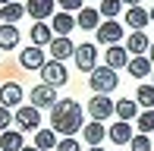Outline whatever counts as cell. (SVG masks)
Returning a JSON list of instances; mask_svg holds the SVG:
<instances>
[{
	"label": "cell",
	"instance_id": "obj_1",
	"mask_svg": "<svg viewBox=\"0 0 154 151\" xmlns=\"http://www.w3.org/2000/svg\"><path fill=\"white\" fill-rule=\"evenodd\" d=\"M51 126H54V132L72 139L79 129H85V113H82V107L75 104L72 98L69 101H57V104L51 107Z\"/></svg>",
	"mask_w": 154,
	"mask_h": 151
},
{
	"label": "cell",
	"instance_id": "obj_2",
	"mask_svg": "<svg viewBox=\"0 0 154 151\" xmlns=\"http://www.w3.org/2000/svg\"><path fill=\"white\" fill-rule=\"evenodd\" d=\"M88 85H91L94 94H107V91H113V88L120 85L116 69H110V66H97V69L88 76Z\"/></svg>",
	"mask_w": 154,
	"mask_h": 151
},
{
	"label": "cell",
	"instance_id": "obj_3",
	"mask_svg": "<svg viewBox=\"0 0 154 151\" xmlns=\"http://www.w3.org/2000/svg\"><path fill=\"white\" fill-rule=\"evenodd\" d=\"M88 113H91V120H107V116L116 113V101H110L107 94H94L91 101H88Z\"/></svg>",
	"mask_w": 154,
	"mask_h": 151
},
{
	"label": "cell",
	"instance_id": "obj_4",
	"mask_svg": "<svg viewBox=\"0 0 154 151\" xmlns=\"http://www.w3.org/2000/svg\"><path fill=\"white\" fill-rule=\"evenodd\" d=\"M13 120H16V126L22 129V132H38V126H41V110H38V107H32V104H29V107H19Z\"/></svg>",
	"mask_w": 154,
	"mask_h": 151
},
{
	"label": "cell",
	"instance_id": "obj_5",
	"mask_svg": "<svg viewBox=\"0 0 154 151\" xmlns=\"http://www.w3.org/2000/svg\"><path fill=\"white\" fill-rule=\"evenodd\" d=\"M41 79H44V85H51V88H60V85H66V66L57 63V60H51V63H44L41 66Z\"/></svg>",
	"mask_w": 154,
	"mask_h": 151
},
{
	"label": "cell",
	"instance_id": "obj_6",
	"mask_svg": "<svg viewBox=\"0 0 154 151\" xmlns=\"http://www.w3.org/2000/svg\"><path fill=\"white\" fill-rule=\"evenodd\" d=\"M29 98H32V107H38V110H44V107H54V104H57V91H54L51 85H44V82L32 88Z\"/></svg>",
	"mask_w": 154,
	"mask_h": 151
},
{
	"label": "cell",
	"instance_id": "obj_7",
	"mask_svg": "<svg viewBox=\"0 0 154 151\" xmlns=\"http://www.w3.org/2000/svg\"><path fill=\"white\" fill-rule=\"evenodd\" d=\"M54 3L57 0H29L25 13H29L35 22H44V19H54Z\"/></svg>",
	"mask_w": 154,
	"mask_h": 151
},
{
	"label": "cell",
	"instance_id": "obj_8",
	"mask_svg": "<svg viewBox=\"0 0 154 151\" xmlns=\"http://www.w3.org/2000/svg\"><path fill=\"white\" fill-rule=\"evenodd\" d=\"M94 60H97V47L94 44H79L75 47V66L79 69H85V72H94Z\"/></svg>",
	"mask_w": 154,
	"mask_h": 151
},
{
	"label": "cell",
	"instance_id": "obj_9",
	"mask_svg": "<svg viewBox=\"0 0 154 151\" xmlns=\"http://www.w3.org/2000/svg\"><path fill=\"white\" fill-rule=\"evenodd\" d=\"M0 107H22V88L16 85V82H6L3 88H0Z\"/></svg>",
	"mask_w": 154,
	"mask_h": 151
},
{
	"label": "cell",
	"instance_id": "obj_10",
	"mask_svg": "<svg viewBox=\"0 0 154 151\" xmlns=\"http://www.w3.org/2000/svg\"><path fill=\"white\" fill-rule=\"evenodd\" d=\"M120 38H123V25L120 22L107 19L104 25H97V41H101V44H116Z\"/></svg>",
	"mask_w": 154,
	"mask_h": 151
},
{
	"label": "cell",
	"instance_id": "obj_11",
	"mask_svg": "<svg viewBox=\"0 0 154 151\" xmlns=\"http://www.w3.org/2000/svg\"><path fill=\"white\" fill-rule=\"evenodd\" d=\"M19 63H22L25 69H41V66H44L47 60H44V51L32 44V47H25V51L19 54Z\"/></svg>",
	"mask_w": 154,
	"mask_h": 151
},
{
	"label": "cell",
	"instance_id": "obj_12",
	"mask_svg": "<svg viewBox=\"0 0 154 151\" xmlns=\"http://www.w3.org/2000/svg\"><path fill=\"white\" fill-rule=\"evenodd\" d=\"M47 47H51V60H57V63H63L66 57H72V54H75V47H72V41H69V38H54Z\"/></svg>",
	"mask_w": 154,
	"mask_h": 151
},
{
	"label": "cell",
	"instance_id": "obj_13",
	"mask_svg": "<svg viewBox=\"0 0 154 151\" xmlns=\"http://www.w3.org/2000/svg\"><path fill=\"white\" fill-rule=\"evenodd\" d=\"M72 16L69 13H54V25H51V32H54V38H69V32H72Z\"/></svg>",
	"mask_w": 154,
	"mask_h": 151
},
{
	"label": "cell",
	"instance_id": "obj_14",
	"mask_svg": "<svg viewBox=\"0 0 154 151\" xmlns=\"http://www.w3.org/2000/svg\"><path fill=\"white\" fill-rule=\"evenodd\" d=\"M129 51L126 47H120V44H110V51H107V66L110 69H123V66H129Z\"/></svg>",
	"mask_w": 154,
	"mask_h": 151
},
{
	"label": "cell",
	"instance_id": "obj_15",
	"mask_svg": "<svg viewBox=\"0 0 154 151\" xmlns=\"http://www.w3.org/2000/svg\"><path fill=\"white\" fill-rule=\"evenodd\" d=\"M148 19H151V13H145L142 6H129V10H126V25H132L135 32H142L145 25H148Z\"/></svg>",
	"mask_w": 154,
	"mask_h": 151
},
{
	"label": "cell",
	"instance_id": "obj_16",
	"mask_svg": "<svg viewBox=\"0 0 154 151\" xmlns=\"http://www.w3.org/2000/svg\"><path fill=\"white\" fill-rule=\"evenodd\" d=\"M148 47H151V44H148V38H145V32H132V35L126 38V51L135 54V57H142Z\"/></svg>",
	"mask_w": 154,
	"mask_h": 151
},
{
	"label": "cell",
	"instance_id": "obj_17",
	"mask_svg": "<svg viewBox=\"0 0 154 151\" xmlns=\"http://www.w3.org/2000/svg\"><path fill=\"white\" fill-rule=\"evenodd\" d=\"M126 69H129L132 76H135V79H142V76H151V72H154V63H151L148 57H132Z\"/></svg>",
	"mask_w": 154,
	"mask_h": 151
},
{
	"label": "cell",
	"instance_id": "obj_18",
	"mask_svg": "<svg viewBox=\"0 0 154 151\" xmlns=\"http://www.w3.org/2000/svg\"><path fill=\"white\" fill-rule=\"evenodd\" d=\"M22 132H13V129H6L3 135H0V151H22Z\"/></svg>",
	"mask_w": 154,
	"mask_h": 151
},
{
	"label": "cell",
	"instance_id": "obj_19",
	"mask_svg": "<svg viewBox=\"0 0 154 151\" xmlns=\"http://www.w3.org/2000/svg\"><path fill=\"white\" fill-rule=\"evenodd\" d=\"M82 132H85V142H88V145H91V148H101V142H104V135H107V132H104V126H101V123H88V126L85 129H82Z\"/></svg>",
	"mask_w": 154,
	"mask_h": 151
},
{
	"label": "cell",
	"instance_id": "obj_20",
	"mask_svg": "<svg viewBox=\"0 0 154 151\" xmlns=\"http://www.w3.org/2000/svg\"><path fill=\"white\" fill-rule=\"evenodd\" d=\"M22 13H25L22 3H6V6H0V19H3V25L19 22V19H22Z\"/></svg>",
	"mask_w": 154,
	"mask_h": 151
},
{
	"label": "cell",
	"instance_id": "obj_21",
	"mask_svg": "<svg viewBox=\"0 0 154 151\" xmlns=\"http://www.w3.org/2000/svg\"><path fill=\"white\" fill-rule=\"evenodd\" d=\"M35 148H38V151L57 148V135H54V129H38V132H35Z\"/></svg>",
	"mask_w": 154,
	"mask_h": 151
},
{
	"label": "cell",
	"instance_id": "obj_22",
	"mask_svg": "<svg viewBox=\"0 0 154 151\" xmlns=\"http://www.w3.org/2000/svg\"><path fill=\"white\" fill-rule=\"evenodd\" d=\"M97 16H101V13L97 10H91V6H82L79 10V19H75V25H79V29H97Z\"/></svg>",
	"mask_w": 154,
	"mask_h": 151
},
{
	"label": "cell",
	"instance_id": "obj_23",
	"mask_svg": "<svg viewBox=\"0 0 154 151\" xmlns=\"http://www.w3.org/2000/svg\"><path fill=\"white\" fill-rule=\"evenodd\" d=\"M110 139H113L116 145H129V142H132V126L120 120L116 126H110Z\"/></svg>",
	"mask_w": 154,
	"mask_h": 151
},
{
	"label": "cell",
	"instance_id": "obj_24",
	"mask_svg": "<svg viewBox=\"0 0 154 151\" xmlns=\"http://www.w3.org/2000/svg\"><path fill=\"white\" fill-rule=\"evenodd\" d=\"M51 41H54L51 25H44V22L32 25V44H35V47H41V44H51Z\"/></svg>",
	"mask_w": 154,
	"mask_h": 151
},
{
	"label": "cell",
	"instance_id": "obj_25",
	"mask_svg": "<svg viewBox=\"0 0 154 151\" xmlns=\"http://www.w3.org/2000/svg\"><path fill=\"white\" fill-rule=\"evenodd\" d=\"M16 44H19V29L16 25H0V51L16 47Z\"/></svg>",
	"mask_w": 154,
	"mask_h": 151
},
{
	"label": "cell",
	"instance_id": "obj_26",
	"mask_svg": "<svg viewBox=\"0 0 154 151\" xmlns=\"http://www.w3.org/2000/svg\"><path fill=\"white\" fill-rule=\"evenodd\" d=\"M135 113H138V104H135V101H126V98H123V101H116V116H120L123 123H129Z\"/></svg>",
	"mask_w": 154,
	"mask_h": 151
},
{
	"label": "cell",
	"instance_id": "obj_27",
	"mask_svg": "<svg viewBox=\"0 0 154 151\" xmlns=\"http://www.w3.org/2000/svg\"><path fill=\"white\" fill-rule=\"evenodd\" d=\"M135 101H138L142 107H148V110H154V85H138Z\"/></svg>",
	"mask_w": 154,
	"mask_h": 151
},
{
	"label": "cell",
	"instance_id": "obj_28",
	"mask_svg": "<svg viewBox=\"0 0 154 151\" xmlns=\"http://www.w3.org/2000/svg\"><path fill=\"white\" fill-rule=\"evenodd\" d=\"M120 10H123V0H101V10H97V13L107 16V19H113Z\"/></svg>",
	"mask_w": 154,
	"mask_h": 151
},
{
	"label": "cell",
	"instance_id": "obj_29",
	"mask_svg": "<svg viewBox=\"0 0 154 151\" xmlns=\"http://www.w3.org/2000/svg\"><path fill=\"white\" fill-rule=\"evenodd\" d=\"M129 148H132V151H151V148H154V142L148 139V135H132Z\"/></svg>",
	"mask_w": 154,
	"mask_h": 151
},
{
	"label": "cell",
	"instance_id": "obj_30",
	"mask_svg": "<svg viewBox=\"0 0 154 151\" xmlns=\"http://www.w3.org/2000/svg\"><path fill=\"white\" fill-rule=\"evenodd\" d=\"M138 129H142V135L154 132V110H145L142 116H138Z\"/></svg>",
	"mask_w": 154,
	"mask_h": 151
},
{
	"label": "cell",
	"instance_id": "obj_31",
	"mask_svg": "<svg viewBox=\"0 0 154 151\" xmlns=\"http://www.w3.org/2000/svg\"><path fill=\"white\" fill-rule=\"evenodd\" d=\"M57 151H82V148H79V142H75V139H60V142H57Z\"/></svg>",
	"mask_w": 154,
	"mask_h": 151
},
{
	"label": "cell",
	"instance_id": "obj_32",
	"mask_svg": "<svg viewBox=\"0 0 154 151\" xmlns=\"http://www.w3.org/2000/svg\"><path fill=\"white\" fill-rule=\"evenodd\" d=\"M63 6V13H72V10H82V0H57Z\"/></svg>",
	"mask_w": 154,
	"mask_h": 151
},
{
	"label": "cell",
	"instance_id": "obj_33",
	"mask_svg": "<svg viewBox=\"0 0 154 151\" xmlns=\"http://www.w3.org/2000/svg\"><path fill=\"white\" fill-rule=\"evenodd\" d=\"M10 123H16V120H13V113L6 110V107H0V129L6 132V126H10Z\"/></svg>",
	"mask_w": 154,
	"mask_h": 151
},
{
	"label": "cell",
	"instance_id": "obj_34",
	"mask_svg": "<svg viewBox=\"0 0 154 151\" xmlns=\"http://www.w3.org/2000/svg\"><path fill=\"white\" fill-rule=\"evenodd\" d=\"M148 60H151V63H154V44L148 47Z\"/></svg>",
	"mask_w": 154,
	"mask_h": 151
},
{
	"label": "cell",
	"instance_id": "obj_35",
	"mask_svg": "<svg viewBox=\"0 0 154 151\" xmlns=\"http://www.w3.org/2000/svg\"><path fill=\"white\" fill-rule=\"evenodd\" d=\"M123 3H129V6H138V0H123Z\"/></svg>",
	"mask_w": 154,
	"mask_h": 151
},
{
	"label": "cell",
	"instance_id": "obj_36",
	"mask_svg": "<svg viewBox=\"0 0 154 151\" xmlns=\"http://www.w3.org/2000/svg\"><path fill=\"white\" fill-rule=\"evenodd\" d=\"M22 151H38V148H35V145H25V148H22Z\"/></svg>",
	"mask_w": 154,
	"mask_h": 151
},
{
	"label": "cell",
	"instance_id": "obj_37",
	"mask_svg": "<svg viewBox=\"0 0 154 151\" xmlns=\"http://www.w3.org/2000/svg\"><path fill=\"white\" fill-rule=\"evenodd\" d=\"M6 3H13V0H0V6H6Z\"/></svg>",
	"mask_w": 154,
	"mask_h": 151
},
{
	"label": "cell",
	"instance_id": "obj_38",
	"mask_svg": "<svg viewBox=\"0 0 154 151\" xmlns=\"http://www.w3.org/2000/svg\"><path fill=\"white\" fill-rule=\"evenodd\" d=\"M151 22H154V6H151Z\"/></svg>",
	"mask_w": 154,
	"mask_h": 151
},
{
	"label": "cell",
	"instance_id": "obj_39",
	"mask_svg": "<svg viewBox=\"0 0 154 151\" xmlns=\"http://www.w3.org/2000/svg\"><path fill=\"white\" fill-rule=\"evenodd\" d=\"M91 151H104V148H91Z\"/></svg>",
	"mask_w": 154,
	"mask_h": 151
},
{
	"label": "cell",
	"instance_id": "obj_40",
	"mask_svg": "<svg viewBox=\"0 0 154 151\" xmlns=\"http://www.w3.org/2000/svg\"><path fill=\"white\" fill-rule=\"evenodd\" d=\"M151 79H154V72H151ZM151 85H154V82H151Z\"/></svg>",
	"mask_w": 154,
	"mask_h": 151
}]
</instances>
